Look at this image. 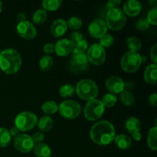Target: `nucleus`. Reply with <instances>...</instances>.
I'll use <instances>...</instances> for the list:
<instances>
[{"instance_id":"1","label":"nucleus","mask_w":157,"mask_h":157,"mask_svg":"<svg viewBox=\"0 0 157 157\" xmlns=\"http://www.w3.org/2000/svg\"><path fill=\"white\" fill-rule=\"evenodd\" d=\"M90 136L94 144L99 146H107L114 140L116 131L111 123L107 121H101L92 126Z\"/></svg>"},{"instance_id":"2","label":"nucleus","mask_w":157,"mask_h":157,"mask_svg":"<svg viewBox=\"0 0 157 157\" xmlns=\"http://www.w3.org/2000/svg\"><path fill=\"white\" fill-rule=\"evenodd\" d=\"M21 57L16 50L7 48L0 52V68L7 75H14L19 71Z\"/></svg>"},{"instance_id":"3","label":"nucleus","mask_w":157,"mask_h":157,"mask_svg":"<svg viewBox=\"0 0 157 157\" xmlns=\"http://www.w3.org/2000/svg\"><path fill=\"white\" fill-rule=\"evenodd\" d=\"M75 91L81 99L89 101L98 97L99 89L93 80L83 79L77 84Z\"/></svg>"},{"instance_id":"4","label":"nucleus","mask_w":157,"mask_h":157,"mask_svg":"<svg viewBox=\"0 0 157 157\" xmlns=\"http://www.w3.org/2000/svg\"><path fill=\"white\" fill-rule=\"evenodd\" d=\"M104 21L107 28L113 31H119L125 26L127 16L124 11L117 7L107 12Z\"/></svg>"},{"instance_id":"5","label":"nucleus","mask_w":157,"mask_h":157,"mask_svg":"<svg viewBox=\"0 0 157 157\" xmlns=\"http://www.w3.org/2000/svg\"><path fill=\"white\" fill-rule=\"evenodd\" d=\"M143 58L139 53L128 51L125 52L121 60V65L123 70L127 73L136 72L140 67Z\"/></svg>"},{"instance_id":"6","label":"nucleus","mask_w":157,"mask_h":157,"mask_svg":"<svg viewBox=\"0 0 157 157\" xmlns=\"http://www.w3.org/2000/svg\"><path fill=\"white\" fill-rule=\"evenodd\" d=\"M38 118L35 113L29 111H24L18 113L15 119V127L19 131L25 132L32 130L36 126Z\"/></svg>"},{"instance_id":"7","label":"nucleus","mask_w":157,"mask_h":157,"mask_svg":"<svg viewBox=\"0 0 157 157\" xmlns=\"http://www.w3.org/2000/svg\"><path fill=\"white\" fill-rule=\"evenodd\" d=\"M105 107L101 100L94 99L87 101L84 108V114L87 120L95 121L101 118L104 114Z\"/></svg>"},{"instance_id":"8","label":"nucleus","mask_w":157,"mask_h":157,"mask_svg":"<svg viewBox=\"0 0 157 157\" xmlns=\"http://www.w3.org/2000/svg\"><path fill=\"white\" fill-rule=\"evenodd\" d=\"M59 113L63 118L73 120L78 117L81 113V106L74 100H66L59 105Z\"/></svg>"},{"instance_id":"9","label":"nucleus","mask_w":157,"mask_h":157,"mask_svg":"<svg viewBox=\"0 0 157 157\" xmlns=\"http://www.w3.org/2000/svg\"><path fill=\"white\" fill-rule=\"evenodd\" d=\"M86 56L88 62L94 65H101L105 62L107 53L104 48L101 47L99 44L95 43L88 48Z\"/></svg>"},{"instance_id":"10","label":"nucleus","mask_w":157,"mask_h":157,"mask_svg":"<svg viewBox=\"0 0 157 157\" xmlns=\"http://www.w3.org/2000/svg\"><path fill=\"white\" fill-rule=\"evenodd\" d=\"M86 54H73L68 62V68L74 73L84 71L88 67Z\"/></svg>"},{"instance_id":"11","label":"nucleus","mask_w":157,"mask_h":157,"mask_svg":"<svg viewBox=\"0 0 157 157\" xmlns=\"http://www.w3.org/2000/svg\"><path fill=\"white\" fill-rule=\"evenodd\" d=\"M35 147L32 136L28 134H19L14 137V147L18 152L22 153H29Z\"/></svg>"},{"instance_id":"12","label":"nucleus","mask_w":157,"mask_h":157,"mask_svg":"<svg viewBox=\"0 0 157 157\" xmlns=\"http://www.w3.org/2000/svg\"><path fill=\"white\" fill-rule=\"evenodd\" d=\"M16 32L21 38L26 40L34 39L37 35L36 28L32 22L27 20L18 22L16 27Z\"/></svg>"},{"instance_id":"13","label":"nucleus","mask_w":157,"mask_h":157,"mask_svg":"<svg viewBox=\"0 0 157 157\" xmlns=\"http://www.w3.org/2000/svg\"><path fill=\"white\" fill-rule=\"evenodd\" d=\"M107 27L105 21L101 18H96L90 23L88 26V32L94 38H100L107 33Z\"/></svg>"},{"instance_id":"14","label":"nucleus","mask_w":157,"mask_h":157,"mask_svg":"<svg viewBox=\"0 0 157 157\" xmlns=\"http://www.w3.org/2000/svg\"><path fill=\"white\" fill-rule=\"evenodd\" d=\"M122 78L118 76H111L105 81V86L111 94H121L125 90V84Z\"/></svg>"},{"instance_id":"15","label":"nucleus","mask_w":157,"mask_h":157,"mask_svg":"<svg viewBox=\"0 0 157 157\" xmlns=\"http://www.w3.org/2000/svg\"><path fill=\"white\" fill-rule=\"evenodd\" d=\"M74 45L70 40L63 38L59 40L55 44V52L60 57H65L73 52Z\"/></svg>"},{"instance_id":"16","label":"nucleus","mask_w":157,"mask_h":157,"mask_svg":"<svg viewBox=\"0 0 157 157\" xmlns=\"http://www.w3.org/2000/svg\"><path fill=\"white\" fill-rule=\"evenodd\" d=\"M142 9L143 5L141 2L138 1V0H128V1L125 2L122 10L124 11L125 15L134 17L140 13Z\"/></svg>"},{"instance_id":"17","label":"nucleus","mask_w":157,"mask_h":157,"mask_svg":"<svg viewBox=\"0 0 157 157\" xmlns=\"http://www.w3.org/2000/svg\"><path fill=\"white\" fill-rule=\"evenodd\" d=\"M67 25L65 20L58 18L52 22L50 26V33L55 38H61L67 32Z\"/></svg>"},{"instance_id":"18","label":"nucleus","mask_w":157,"mask_h":157,"mask_svg":"<svg viewBox=\"0 0 157 157\" xmlns=\"http://www.w3.org/2000/svg\"><path fill=\"white\" fill-rule=\"evenodd\" d=\"M144 81L150 84H156L157 82V65L156 64H151L146 67L144 74Z\"/></svg>"},{"instance_id":"19","label":"nucleus","mask_w":157,"mask_h":157,"mask_svg":"<svg viewBox=\"0 0 157 157\" xmlns=\"http://www.w3.org/2000/svg\"><path fill=\"white\" fill-rule=\"evenodd\" d=\"M125 127L128 133L131 135L137 132H140V121L135 117H130L126 121Z\"/></svg>"},{"instance_id":"20","label":"nucleus","mask_w":157,"mask_h":157,"mask_svg":"<svg viewBox=\"0 0 157 157\" xmlns=\"http://www.w3.org/2000/svg\"><path fill=\"white\" fill-rule=\"evenodd\" d=\"M114 141L117 147L119 149H121V150H128L131 147V139H130V136L126 134H124V133L117 135L114 138Z\"/></svg>"},{"instance_id":"21","label":"nucleus","mask_w":157,"mask_h":157,"mask_svg":"<svg viewBox=\"0 0 157 157\" xmlns=\"http://www.w3.org/2000/svg\"><path fill=\"white\" fill-rule=\"evenodd\" d=\"M34 153L37 157H51L52 150L50 147L45 144H38L35 145L33 148Z\"/></svg>"},{"instance_id":"22","label":"nucleus","mask_w":157,"mask_h":157,"mask_svg":"<svg viewBox=\"0 0 157 157\" xmlns=\"http://www.w3.org/2000/svg\"><path fill=\"white\" fill-rule=\"evenodd\" d=\"M37 124H38V127L40 131L43 133V132L49 131L53 127L54 122L51 117L46 115L40 118L39 121L37 122Z\"/></svg>"},{"instance_id":"23","label":"nucleus","mask_w":157,"mask_h":157,"mask_svg":"<svg viewBox=\"0 0 157 157\" xmlns=\"http://www.w3.org/2000/svg\"><path fill=\"white\" fill-rule=\"evenodd\" d=\"M127 46L129 51L135 53H138L142 47V42L136 36H130L127 39Z\"/></svg>"},{"instance_id":"24","label":"nucleus","mask_w":157,"mask_h":157,"mask_svg":"<svg viewBox=\"0 0 157 157\" xmlns=\"http://www.w3.org/2000/svg\"><path fill=\"white\" fill-rule=\"evenodd\" d=\"M147 144L150 150L156 151L157 150V127L154 126L149 130L147 136Z\"/></svg>"},{"instance_id":"25","label":"nucleus","mask_w":157,"mask_h":157,"mask_svg":"<svg viewBox=\"0 0 157 157\" xmlns=\"http://www.w3.org/2000/svg\"><path fill=\"white\" fill-rule=\"evenodd\" d=\"M58 104L53 101H47L41 105V110L46 114H54L58 111Z\"/></svg>"},{"instance_id":"26","label":"nucleus","mask_w":157,"mask_h":157,"mask_svg":"<svg viewBox=\"0 0 157 157\" xmlns=\"http://www.w3.org/2000/svg\"><path fill=\"white\" fill-rule=\"evenodd\" d=\"M48 18L47 11L43 9H39L34 12L32 15V21L35 24L41 25L45 22Z\"/></svg>"},{"instance_id":"27","label":"nucleus","mask_w":157,"mask_h":157,"mask_svg":"<svg viewBox=\"0 0 157 157\" xmlns=\"http://www.w3.org/2000/svg\"><path fill=\"white\" fill-rule=\"evenodd\" d=\"M12 136L9 133V130L5 127H0V147H8L10 144Z\"/></svg>"},{"instance_id":"28","label":"nucleus","mask_w":157,"mask_h":157,"mask_svg":"<svg viewBox=\"0 0 157 157\" xmlns=\"http://www.w3.org/2000/svg\"><path fill=\"white\" fill-rule=\"evenodd\" d=\"M54 60L50 55H44L39 60V67L43 71H48L52 67Z\"/></svg>"},{"instance_id":"29","label":"nucleus","mask_w":157,"mask_h":157,"mask_svg":"<svg viewBox=\"0 0 157 157\" xmlns=\"http://www.w3.org/2000/svg\"><path fill=\"white\" fill-rule=\"evenodd\" d=\"M121 101L124 106L130 107L134 103V95L129 90H124L121 93Z\"/></svg>"},{"instance_id":"30","label":"nucleus","mask_w":157,"mask_h":157,"mask_svg":"<svg viewBox=\"0 0 157 157\" xmlns=\"http://www.w3.org/2000/svg\"><path fill=\"white\" fill-rule=\"evenodd\" d=\"M62 4L61 0H44L42 6L45 11H55L59 9Z\"/></svg>"},{"instance_id":"31","label":"nucleus","mask_w":157,"mask_h":157,"mask_svg":"<svg viewBox=\"0 0 157 157\" xmlns=\"http://www.w3.org/2000/svg\"><path fill=\"white\" fill-rule=\"evenodd\" d=\"M75 92V87L72 84H66L61 86L59 89L60 96L64 98H71Z\"/></svg>"},{"instance_id":"32","label":"nucleus","mask_w":157,"mask_h":157,"mask_svg":"<svg viewBox=\"0 0 157 157\" xmlns=\"http://www.w3.org/2000/svg\"><path fill=\"white\" fill-rule=\"evenodd\" d=\"M67 22V28H70L72 30L78 31L82 27V20L79 18V17L77 16H72L71 18H68Z\"/></svg>"},{"instance_id":"33","label":"nucleus","mask_w":157,"mask_h":157,"mask_svg":"<svg viewBox=\"0 0 157 157\" xmlns=\"http://www.w3.org/2000/svg\"><path fill=\"white\" fill-rule=\"evenodd\" d=\"M88 48V43H87V40L84 38L81 41L74 44L73 54H85Z\"/></svg>"},{"instance_id":"34","label":"nucleus","mask_w":157,"mask_h":157,"mask_svg":"<svg viewBox=\"0 0 157 157\" xmlns=\"http://www.w3.org/2000/svg\"><path fill=\"white\" fill-rule=\"evenodd\" d=\"M117 98L116 95L111 93H107L103 97L101 101L106 108V107H113L117 104Z\"/></svg>"},{"instance_id":"35","label":"nucleus","mask_w":157,"mask_h":157,"mask_svg":"<svg viewBox=\"0 0 157 157\" xmlns=\"http://www.w3.org/2000/svg\"><path fill=\"white\" fill-rule=\"evenodd\" d=\"M113 41H114V38H113V35L106 33L99 39V44L104 48H109L113 44Z\"/></svg>"},{"instance_id":"36","label":"nucleus","mask_w":157,"mask_h":157,"mask_svg":"<svg viewBox=\"0 0 157 157\" xmlns=\"http://www.w3.org/2000/svg\"><path fill=\"white\" fill-rule=\"evenodd\" d=\"M147 21L149 23L153 25H157V7L156 6H153L150 11H149L148 14H147Z\"/></svg>"},{"instance_id":"37","label":"nucleus","mask_w":157,"mask_h":157,"mask_svg":"<svg viewBox=\"0 0 157 157\" xmlns=\"http://www.w3.org/2000/svg\"><path fill=\"white\" fill-rule=\"evenodd\" d=\"M150 23L147 21V18H141L138 19L136 22V29L140 31H145L150 27Z\"/></svg>"},{"instance_id":"38","label":"nucleus","mask_w":157,"mask_h":157,"mask_svg":"<svg viewBox=\"0 0 157 157\" xmlns=\"http://www.w3.org/2000/svg\"><path fill=\"white\" fill-rule=\"evenodd\" d=\"M82 39H84V36H83L82 34L80 32H78V31H75V32H73L71 34L70 39L69 40H70V41L74 45V44L78 43V41H81Z\"/></svg>"},{"instance_id":"39","label":"nucleus","mask_w":157,"mask_h":157,"mask_svg":"<svg viewBox=\"0 0 157 157\" xmlns=\"http://www.w3.org/2000/svg\"><path fill=\"white\" fill-rule=\"evenodd\" d=\"M32 139L35 144H41L44 140V133H41V132H37V133H34L33 136H32Z\"/></svg>"},{"instance_id":"40","label":"nucleus","mask_w":157,"mask_h":157,"mask_svg":"<svg viewBox=\"0 0 157 157\" xmlns=\"http://www.w3.org/2000/svg\"><path fill=\"white\" fill-rule=\"evenodd\" d=\"M121 3V0H110V1H108L106 3L105 7L108 11L111 10V9H115V8H117V6H119Z\"/></svg>"},{"instance_id":"41","label":"nucleus","mask_w":157,"mask_h":157,"mask_svg":"<svg viewBox=\"0 0 157 157\" xmlns=\"http://www.w3.org/2000/svg\"><path fill=\"white\" fill-rule=\"evenodd\" d=\"M43 51L46 54V55H51L55 52V44H53L52 43H47L43 47Z\"/></svg>"},{"instance_id":"42","label":"nucleus","mask_w":157,"mask_h":157,"mask_svg":"<svg viewBox=\"0 0 157 157\" xmlns=\"http://www.w3.org/2000/svg\"><path fill=\"white\" fill-rule=\"evenodd\" d=\"M150 58L151 60L153 61L154 64H156L157 62V44H154L152 47L151 50H150Z\"/></svg>"},{"instance_id":"43","label":"nucleus","mask_w":157,"mask_h":157,"mask_svg":"<svg viewBox=\"0 0 157 157\" xmlns=\"http://www.w3.org/2000/svg\"><path fill=\"white\" fill-rule=\"evenodd\" d=\"M157 102V94L156 93H153L150 95L148 98V103L150 106L153 107H156Z\"/></svg>"},{"instance_id":"44","label":"nucleus","mask_w":157,"mask_h":157,"mask_svg":"<svg viewBox=\"0 0 157 157\" xmlns=\"http://www.w3.org/2000/svg\"><path fill=\"white\" fill-rule=\"evenodd\" d=\"M19 133L20 131L18 130V129L15 127H12V128L10 129V130H9V133H10L11 136H14V137H15V136H17L18 135H19Z\"/></svg>"},{"instance_id":"45","label":"nucleus","mask_w":157,"mask_h":157,"mask_svg":"<svg viewBox=\"0 0 157 157\" xmlns=\"http://www.w3.org/2000/svg\"><path fill=\"white\" fill-rule=\"evenodd\" d=\"M132 136H133V139L136 141H140L142 140V134H141L140 132L133 133V134H132Z\"/></svg>"},{"instance_id":"46","label":"nucleus","mask_w":157,"mask_h":157,"mask_svg":"<svg viewBox=\"0 0 157 157\" xmlns=\"http://www.w3.org/2000/svg\"><path fill=\"white\" fill-rule=\"evenodd\" d=\"M18 19L20 20V21H25V15L24 13H22V12H21V13L18 14Z\"/></svg>"},{"instance_id":"47","label":"nucleus","mask_w":157,"mask_h":157,"mask_svg":"<svg viewBox=\"0 0 157 157\" xmlns=\"http://www.w3.org/2000/svg\"><path fill=\"white\" fill-rule=\"evenodd\" d=\"M2 10V2L0 1V13H1Z\"/></svg>"},{"instance_id":"48","label":"nucleus","mask_w":157,"mask_h":157,"mask_svg":"<svg viewBox=\"0 0 157 157\" xmlns=\"http://www.w3.org/2000/svg\"></svg>"}]
</instances>
